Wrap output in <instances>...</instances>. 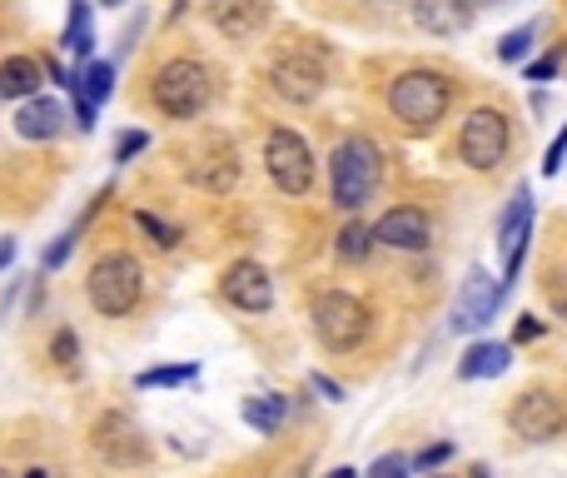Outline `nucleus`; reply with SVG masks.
Wrapping results in <instances>:
<instances>
[{
    "mask_svg": "<svg viewBox=\"0 0 567 478\" xmlns=\"http://www.w3.org/2000/svg\"><path fill=\"white\" fill-rule=\"evenodd\" d=\"M65 105L50 95H35V100H20L15 110V135L20 139H35V145H50V139L65 135Z\"/></svg>",
    "mask_w": 567,
    "mask_h": 478,
    "instance_id": "nucleus-16",
    "label": "nucleus"
},
{
    "mask_svg": "<svg viewBox=\"0 0 567 478\" xmlns=\"http://www.w3.org/2000/svg\"><path fill=\"white\" fill-rule=\"evenodd\" d=\"M543 334H547V324H543V319L523 314V319H517V329H513V344H533V339H543Z\"/></svg>",
    "mask_w": 567,
    "mask_h": 478,
    "instance_id": "nucleus-35",
    "label": "nucleus"
},
{
    "mask_svg": "<svg viewBox=\"0 0 567 478\" xmlns=\"http://www.w3.org/2000/svg\"><path fill=\"white\" fill-rule=\"evenodd\" d=\"M334 249H338V259H344V264H364V259L374 254V225H364V219H348V225L338 229Z\"/></svg>",
    "mask_w": 567,
    "mask_h": 478,
    "instance_id": "nucleus-24",
    "label": "nucleus"
},
{
    "mask_svg": "<svg viewBox=\"0 0 567 478\" xmlns=\"http://www.w3.org/2000/svg\"><path fill=\"white\" fill-rule=\"evenodd\" d=\"M468 478H493V474H487V468H483V464H477V468H473V474H468Z\"/></svg>",
    "mask_w": 567,
    "mask_h": 478,
    "instance_id": "nucleus-41",
    "label": "nucleus"
},
{
    "mask_svg": "<svg viewBox=\"0 0 567 478\" xmlns=\"http://www.w3.org/2000/svg\"><path fill=\"white\" fill-rule=\"evenodd\" d=\"M264 169L279 195H288V199H304L314 189V149L288 125H274L264 135Z\"/></svg>",
    "mask_w": 567,
    "mask_h": 478,
    "instance_id": "nucleus-6",
    "label": "nucleus"
},
{
    "mask_svg": "<svg viewBox=\"0 0 567 478\" xmlns=\"http://www.w3.org/2000/svg\"><path fill=\"white\" fill-rule=\"evenodd\" d=\"M507 428H513L517 438H527V444H553V438L567 434V408L557 394H547V388H527V394L513 398V408H507Z\"/></svg>",
    "mask_w": 567,
    "mask_h": 478,
    "instance_id": "nucleus-9",
    "label": "nucleus"
},
{
    "mask_svg": "<svg viewBox=\"0 0 567 478\" xmlns=\"http://www.w3.org/2000/svg\"><path fill=\"white\" fill-rule=\"evenodd\" d=\"M507 289L513 284H503V279L493 284L487 269H473V274L463 279V289H458V299H453V319H448V329H453V334H473V329H483L487 319L503 309Z\"/></svg>",
    "mask_w": 567,
    "mask_h": 478,
    "instance_id": "nucleus-11",
    "label": "nucleus"
},
{
    "mask_svg": "<svg viewBox=\"0 0 567 478\" xmlns=\"http://www.w3.org/2000/svg\"><path fill=\"white\" fill-rule=\"evenodd\" d=\"M219 294L239 309V314H269L274 309V279L259 259H234L219 279Z\"/></svg>",
    "mask_w": 567,
    "mask_h": 478,
    "instance_id": "nucleus-13",
    "label": "nucleus"
},
{
    "mask_svg": "<svg viewBox=\"0 0 567 478\" xmlns=\"http://www.w3.org/2000/svg\"><path fill=\"white\" fill-rule=\"evenodd\" d=\"M75 245H80V235H75V229H65V235L45 249V259H40V264H45V269H65V259L75 254Z\"/></svg>",
    "mask_w": 567,
    "mask_h": 478,
    "instance_id": "nucleus-30",
    "label": "nucleus"
},
{
    "mask_svg": "<svg viewBox=\"0 0 567 478\" xmlns=\"http://www.w3.org/2000/svg\"><path fill=\"white\" fill-rule=\"evenodd\" d=\"M507 149H513V125H507L503 110L483 105L458 125V159L468 169H483L487 175V169H497L507 159Z\"/></svg>",
    "mask_w": 567,
    "mask_h": 478,
    "instance_id": "nucleus-7",
    "label": "nucleus"
},
{
    "mask_svg": "<svg viewBox=\"0 0 567 478\" xmlns=\"http://www.w3.org/2000/svg\"><path fill=\"white\" fill-rule=\"evenodd\" d=\"M408 458L403 454H384V458H374V468H368L364 478H408Z\"/></svg>",
    "mask_w": 567,
    "mask_h": 478,
    "instance_id": "nucleus-31",
    "label": "nucleus"
},
{
    "mask_svg": "<svg viewBox=\"0 0 567 478\" xmlns=\"http://www.w3.org/2000/svg\"><path fill=\"white\" fill-rule=\"evenodd\" d=\"M567 165V125L553 135V145H547V155H543V175H557V169Z\"/></svg>",
    "mask_w": 567,
    "mask_h": 478,
    "instance_id": "nucleus-34",
    "label": "nucleus"
},
{
    "mask_svg": "<svg viewBox=\"0 0 567 478\" xmlns=\"http://www.w3.org/2000/svg\"><path fill=\"white\" fill-rule=\"evenodd\" d=\"M557 75V55H537V60H527V80H537V85H543V80H553Z\"/></svg>",
    "mask_w": 567,
    "mask_h": 478,
    "instance_id": "nucleus-37",
    "label": "nucleus"
},
{
    "mask_svg": "<svg viewBox=\"0 0 567 478\" xmlns=\"http://www.w3.org/2000/svg\"><path fill=\"white\" fill-rule=\"evenodd\" d=\"M308 324H314V339L328 354H354L368 339V329H374V314H368V304L358 294H348V289H318V294L308 299Z\"/></svg>",
    "mask_w": 567,
    "mask_h": 478,
    "instance_id": "nucleus-5",
    "label": "nucleus"
},
{
    "mask_svg": "<svg viewBox=\"0 0 567 478\" xmlns=\"http://www.w3.org/2000/svg\"><path fill=\"white\" fill-rule=\"evenodd\" d=\"M50 358H55L60 368H70V364H75V358H80V334H75V329H70V324L50 334Z\"/></svg>",
    "mask_w": 567,
    "mask_h": 478,
    "instance_id": "nucleus-27",
    "label": "nucleus"
},
{
    "mask_svg": "<svg viewBox=\"0 0 567 478\" xmlns=\"http://www.w3.org/2000/svg\"><path fill=\"white\" fill-rule=\"evenodd\" d=\"M308 388H314V394H324L328 404H344V384H338V378H328V374H308Z\"/></svg>",
    "mask_w": 567,
    "mask_h": 478,
    "instance_id": "nucleus-36",
    "label": "nucleus"
},
{
    "mask_svg": "<svg viewBox=\"0 0 567 478\" xmlns=\"http://www.w3.org/2000/svg\"><path fill=\"white\" fill-rule=\"evenodd\" d=\"M70 100H75V129L80 135H90L95 129V115H99V105L85 95V90H70Z\"/></svg>",
    "mask_w": 567,
    "mask_h": 478,
    "instance_id": "nucleus-32",
    "label": "nucleus"
},
{
    "mask_svg": "<svg viewBox=\"0 0 567 478\" xmlns=\"http://www.w3.org/2000/svg\"><path fill=\"white\" fill-rule=\"evenodd\" d=\"M269 85L288 105H314L324 95V60H314L308 50H279L269 60Z\"/></svg>",
    "mask_w": 567,
    "mask_h": 478,
    "instance_id": "nucleus-10",
    "label": "nucleus"
},
{
    "mask_svg": "<svg viewBox=\"0 0 567 478\" xmlns=\"http://www.w3.org/2000/svg\"><path fill=\"white\" fill-rule=\"evenodd\" d=\"M448 105H453V80L443 70L413 65L388 80V115L408 129H433L448 115Z\"/></svg>",
    "mask_w": 567,
    "mask_h": 478,
    "instance_id": "nucleus-3",
    "label": "nucleus"
},
{
    "mask_svg": "<svg viewBox=\"0 0 567 478\" xmlns=\"http://www.w3.org/2000/svg\"><path fill=\"white\" fill-rule=\"evenodd\" d=\"M85 299L99 319L135 314L139 299H145V269H139V259L125 254V249H105L85 274Z\"/></svg>",
    "mask_w": 567,
    "mask_h": 478,
    "instance_id": "nucleus-4",
    "label": "nucleus"
},
{
    "mask_svg": "<svg viewBox=\"0 0 567 478\" xmlns=\"http://www.w3.org/2000/svg\"><path fill=\"white\" fill-rule=\"evenodd\" d=\"M324 478H358L354 468H334V474H324Z\"/></svg>",
    "mask_w": 567,
    "mask_h": 478,
    "instance_id": "nucleus-39",
    "label": "nucleus"
},
{
    "mask_svg": "<svg viewBox=\"0 0 567 478\" xmlns=\"http://www.w3.org/2000/svg\"><path fill=\"white\" fill-rule=\"evenodd\" d=\"M90 454L105 468H145L155 458V444L129 414H99L90 428Z\"/></svg>",
    "mask_w": 567,
    "mask_h": 478,
    "instance_id": "nucleus-8",
    "label": "nucleus"
},
{
    "mask_svg": "<svg viewBox=\"0 0 567 478\" xmlns=\"http://www.w3.org/2000/svg\"><path fill=\"white\" fill-rule=\"evenodd\" d=\"M80 70V90H85L95 105H105L115 95V80H119V60H90V65H75Z\"/></svg>",
    "mask_w": 567,
    "mask_h": 478,
    "instance_id": "nucleus-23",
    "label": "nucleus"
},
{
    "mask_svg": "<svg viewBox=\"0 0 567 478\" xmlns=\"http://www.w3.org/2000/svg\"><path fill=\"white\" fill-rule=\"evenodd\" d=\"M448 458H453V444H428V448H418V454H413V468H418V474H428V468L448 464Z\"/></svg>",
    "mask_w": 567,
    "mask_h": 478,
    "instance_id": "nucleus-33",
    "label": "nucleus"
},
{
    "mask_svg": "<svg viewBox=\"0 0 567 478\" xmlns=\"http://www.w3.org/2000/svg\"><path fill=\"white\" fill-rule=\"evenodd\" d=\"M0 478H6V474H0Z\"/></svg>",
    "mask_w": 567,
    "mask_h": 478,
    "instance_id": "nucleus-47",
    "label": "nucleus"
},
{
    "mask_svg": "<svg viewBox=\"0 0 567 478\" xmlns=\"http://www.w3.org/2000/svg\"><path fill=\"white\" fill-rule=\"evenodd\" d=\"M513 364V344H497V339H483V344H468V354L458 358V378H497Z\"/></svg>",
    "mask_w": 567,
    "mask_h": 478,
    "instance_id": "nucleus-19",
    "label": "nucleus"
},
{
    "mask_svg": "<svg viewBox=\"0 0 567 478\" xmlns=\"http://www.w3.org/2000/svg\"><path fill=\"white\" fill-rule=\"evenodd\" d=\"M214 100V75H209L204 60L195 55H175L155 70L149 80V105L165 119H199Z\"/></svg>",
    "mask_w": 567,
    "mask_h": 478,
    "instance_id": "nucleus-2",
    "label": "nucleus"
},
{
    "mask_svg": "<svg viewBox=\"0 0 567 478\" xmlns=\"http://www.w3.org/2000/svg\"><path fill=\"white\" fill-rule=\"evenodd\" d=\"M537 35H543V20H527V25L507 30V35L497 40V55H503V60H523L527 50L537 45Z\"/></svg>",
    "mask_w": 567,
    "mask_h": 478,
    "instance_id": "nucleus-25",
    "label": "nucleus"
},
{
    "mask_svg": "<svg viewBox=\"0 0 567 478\" xmlns=\"http://www.w3.org/2000/svg\"><path fill=\"white\" fill-rule=\"evenodd\" d=\"M374 245L398 249V254H418V249L433 245V219H428V209H418V205H393L378 215Z\"/></svg>",
    "mask_w": 567,
    "mask_h": 478,
    "instance_id": "nucleus-14",
    "label": "nucleus"
},
{
    "mask_svg": "<svg viewBox=\"0 0 567 478\" xmlns=\"http://www.w3.org/2000/svg\"><path fill=\"white\" fill-rule=\"evenodd\" d=\"M60 50L75 55V65L95 60V25H90V0H70V20L60 30Z\"/></svg>",
    "mask_w": 567,
    "mask_h": 478,
    "instance_id": "nucleus-20",
    "label": "nucleus"
},
{
    "mask_svg": "<svg viewBox=\"0 0 567 478\" xmlns=\"http://www.w3.org/2000/svg\"><path fill=\"white\" fill-rule=\"evenodd\" d=\"M368 6H398V0H368Z\"/></svg>",
    "mask_w": 567,
    "mask_h": 478,
    "instance_id": "nucleus-44",
    "label": "nucleus"
},
{
    "mask_svg": "<svg viewBox=\"0 0 567 478\" xmlns=\"http://www.w3.org/2000/svg\"><path fill=\"white\" fill-rule=\"evenodd\" d=\"M284 418H288V398L284 394H254V398H244V424L254 428V434L274 438L279 428H284Z\"/></svg>",
    "mask_w": 567,
    "mask_h": 478,
    "instance_id": "nucleus-21",
    "label": "nucleus"
},
{
    "mask_svg": "<svg viewBox=\"0 0 567 478\" xmlns=\"http://www.w3.org/2000/svg\"><path fill=\"white\" fill-rule=\"evenodd\" d=\"M99 6H109V10H115V6H125V0H99Z\"/></svg>",
    "mask_w": 567,
    "mask_h": 478,
    "instance_id": "nucleus-43",
    "label": "nucleus"
},
{
    "mask_svg": "<svg viewBox=\"0 0 567 478\" xmlns=\"http://www.w3.org/2000/svg\"><path fill=\"white\" fill-rule=\"evenodd\" d=\"M408 15L428 35H463L473 25V10L463 0H408Z\"/></svg>",
    "mask_w": 567,
    "mask_h": 478,
    "instance_id": "nucleus-17",
    "label": "nucleus"
},
{
    "mask_svg": "<svg viewBox=\"0 0 567 478\" xmlns=\"http://www.w3.org/2000/svg\"><path fill=\"white\" fill-rule=\"evenodd\" d=\"M40 80H45V65L35 55H6L0 60V100H35Z\"/></svg>",
    "mask_w": 567,
    "mask_h": 478,
    "instance_id": "nucleus-18",
    "label": "nucleus"
},
{
    "mask_svg": "<svg viewBox=\"0 0 567 478\" xmlns=\"http://www.w3.org/2000/svg\"><path fill=\"white\" fill-rule=\"evenodd\" d=\"M149 149V135L145 129H125V135L115 139V165H129V159H139Z\"/></svg>",
    "mask_w": 567,
    "mask_h": 478,
    "instance_id": "nucleus-29",
    "label": "nucleus"
},
{
    "mask_svg": "<svg viewBox=\"0 0 567 478\" xmlns=\"http://www.w3.org/2000/svg\"><path fill=\"white\" fill-rule=\"evenodd\" d=\"M527 239H533V189L517 185L507 209L497 215V249H503V284H513L517 269H523Z\"/></svg>",
    "mask_w": 567,
    "mask_h": 478,
    "instance_id": "nucleus-12",
    "label": "nucleus"
},
{
    "mask_svg": "<svg viewBox=\"0 0 567 478\" xmlns=\"http://www.w3.org/2000/svg\"><path fill=\"white\" fill-rule=\"evenodd\" d=\"M135 225H139V229H145V235H149V239H155V245H159V249H175V245H179V239H185V229H179V225H169V219H159V215H155V209H135Z\"/></svg>",
    "mask_w": 567,
    "mask_h": 478,
    "instance_id": "nucleus-26",
    "label": "nucleus"
},
{
    "mask_svg": "<svg viewBox=\"0 0 567 478\" xmlns=\"http://www.w3.org/2000/svg\"><path fill=\"white\" fill-rule=\"evenodd\" d=\"M20 478H50V474H45V468H25V474H20Z\"/></svg>",
    "mask_w": 567,
    "mask_h": 478,
    "instance_id": "nucleus-40",
    "label": "nucleus"
},
{
    "mask_svg": "<svg viewBox=\"0 0 567 478\" xmlns=\"http://www.w3.org/2000/svg\"><path fill=\"white\" fill-rule=\"evenodd\" d=\"M284 478H304V468H294V474H284Z\"/></svg>",
    "mask_w": 567,
    "mask_h": 478,
    "instance_id": "nucleus-45",
    "label": "nucleus"
},
{
    "mask_svg": "<svg viewBox=\"0 0 567 478\" xmlns=\"http://www.w3.org/2000/svg\"><path fill=\"white\" fill-rule=\"evenodd\" d=\"M543 294H547V309H553L557 319H567V269H553V274L543 279Z\"/></svg>",
    "mask_w": 567,
    "mask_h": 478,
    "instance_id": "nucleus-28",
    "label": "nucleus"
},
{
    "mask_svg": "<svg viewBox=\"0 0 567 478\" xmlns=\"http://www.w3.org/2000/svg\"><path fill=\"white\" fill-rule=\"evenodd\" d=\"M433 478H448V474H433Z\"/></svg>",
    "mask_w": 567,
    "mask_h": 478,
    "instance_id": "nucleus-46",
    "label": "nucleus"
},
{
    "mask_svg": "<svg viewBox=\"0 0 567 478\" xmlns=\"http://www.w3.org/2000/svg\"><path fill=\"white\" fill-rule=\"evenodd\" d=\"M463 6H468V10H477V6H487V0H463Z\"/></svg>",
    "mask_w": 567,
    "mask_h": 478,
    "instance_id": "nucleus-42",
    "label": "nucleus"
},
{
    "mask_svg": "<svg viewBox=\"0 0 567 478\" xmlns=\"http://www.w3.org/2000/svg\"><path fill=\"white\" fill-rule=\"evenodd\" d=\"M378 179H384V155H378L374 139L368 135L338 139L334 155H328V199L344 215H358L378 195Z\"/></svg>",
    "mask_w": 567,
    "mask_h": 478,
    "instance_id": "nucleus-1",
    "label": "nucleus"
},
{
    "mask_svg": "<svg viewBox=\"0 0 567 478\" xmlns=\"http://www.w3.org/2000/svg\"><path fill=\"white\" fill-rule=\"evenodd\" d=\"M269 15H274L269 0H214V10H209V20L224 40H254L269 25Z\"/></svg>",
    "mask_w": 567,
    "mask_h": 478,
    "instance_id": "nucleus-15",
    "label": "nucleus"
},
{
    "mask_svg": "<svg viewBox=\"0 0 567 478\" xmlns=\"http://www.w3.org/2000/svg\"><path fill=\"white\" fill-rule=\"evenodd\" d=\"M10 259H15V239H0V269H10Z\"/></svg>",
    "mask_w": 567,
    "mask_h": 478,
    "instance_id": "nucleus-38",
    "label": "nucleus"
},
{
    "mask_svg": "<svg viewBox=\"0 0 567 478\" xmlns=\"http://www.w3.org/2000/svg\"><path fill=\"white\" fill-rule=\"evenodd\" d=\"M185 384H199V364H195V358H185V364L139 368V374H135V388H185Z\"/></svg>",
    "mask_w": 567,
    "mask_h": 478,
    "instance_id": "nucleus-22",
    "label": "nucleus"
}]
</instances>
